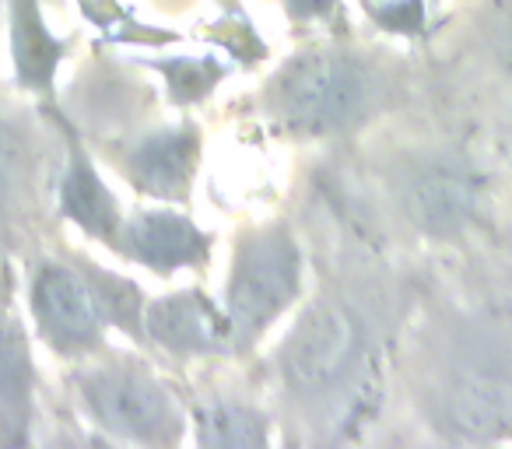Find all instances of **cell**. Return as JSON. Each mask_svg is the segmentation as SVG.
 Returning a JSON list of instances; mask_svg holds the SVG:
<instances>
[{"mask_svg":"<svg viewBox=\"0 0 512 449\" xmlns=\"http://www.w3.org/2000/svg\"><path fill=\"white\" fill-rule=\"evenodd\" d=\"M295 225L313 285L249 376L271 404L281 446L365 442L379 425L397 337L435 264L365 239L309 179Z\"/></svg>","mask_w":512,"mask_h":449,"instance_id":"cell-1","label":"cell"},{"mask_svg":"<svg viewBox=\"0 0 512 449\" xmlns=\"http://www.w3.org/2000/svg\"><path fill=\"white\" fill-rule=\"evenodd\" d=\"M512 155L428 99L334 148L309 183L376 246L428 264L488 253Z\"/></svg>","mask_w":512,"mask_h":449,"instance_id":"cell-2","label":"cell"},{"mask_svg":"<svg viewBox=\"0 0 512 449\" xmlns=\"http://www.w3.org/2000/svg\"><path fill=\"white\" fill-rule=\"evenodd\" d=\"M372 439L512 442V278L488 253L435 264L390 355Z\"/></svg>","mask_w":512,"mask_h":449,"instance_id":"cell-3","label":"cell"},{"mask_svg":"<svg viewBox=\"0 0 512 449\" xmlns=\"http://www.w3.org/2000/svg\"><path fill=\"white\" fill-rule=\"evenodd\" d=\"M421 99V57L330 32L274 64L239 99V113L278 141L334 148Z\"/></svg>","mask_w":512,"mask_h":449,"instance_id":"cell-4","label":"cell"},{"mask_svg":"<svg viewBox=\"0 0 512 449\" xmlns=\"http://www.w3.org/2000/svg\"><path fill=\"white\" fill-rule=\"evenodd\" d=\"M425 99L512 155V0H456L421 53Z\"/></svg>","mask_w":512,"mask_h":449,"instance_id":"cell-5","label":"cell"},{"mask_svg":"<svg viewBox=\"0 0 512 449\" xmlns=\"http://www.w3.org/2000/svg\"><path fill=\"white\" fill-rule=\"evenodd\" d=\"M67 393L78 418L102 442L172 449L190 435L186 393L141 351H106L67 365Z\"/></svg>","mask_w":512,"mask_h":449,"instance_id":"cell-6","label":"cell"},{"mask_svg":"<svg viewBox=\"0 0 512 449\" xmlns=\"http://www.w3.org/2000/svg\"><path fill=\"white\" fill-rule=\"evenodd\" d=\"M306 288L309 253L295 218L239 225L228 250V274L221 292L235 365H246L260 355L271 330L299 306Z\"/></svg>","mask_w":512,"mask_h":449,"instance_id":"cell-7","label":"cell"},{"mask_svg":"<svg viewBox=\"0 0 512 449\" xmlns=\"http://www.w3.org/2000/svg\"><path fill=\"white\" fill-rule=\"evenodd\" d=\"M134 193L155 204L186 207L204 162V127L193 116L176 123H127L88 141Z\"/></svg>","mask_w":512,"mask_h":449,"instance_id":"cell-8","label":"cell"},{"mask_svg":"<svg viewBox=\"0 0 512 449\" xmlns=\"http://www.w3.org/2000/svg\"><path fill=\"white\" fill-rule=\"evenodd\" d=\"M25 316H29L32 337L64 365L109 348V327L102 323L92 292L67 250L43 253L29 267Z\"/></svg>","mask_w":512,"mask_h":449,"instance_id":"cell-9","label":"cell"},{"mask_svg":"<svg viewBox=\"0 0 512 449\" xmlns=\"http://www.w3.org/2000/svg\"><path fill=\"white\" fill-rule=\"evenodd\" d=\"M57 137L60 130L53 134L46 120L36 116V109L0 99V243L29 229L43 211V200L53 197L60 169V165L53 169Z\"/></svg>","mask_w":512,"mask_h":449,"instance_id":"cell-10","label":"cell"},{"mask_svg":"<svg viewBox=\"0 0 512 449\" xmlns=\"http://www.w3.org/2000/svg\"><path fill=\"white\" fill-rule=\"evenodd\" d=\"M39 383L32 327L18 302V274L8 257H0V446L36 442Z\"/></svg>","mask_w":512,"mask_h":449,"instance_id":"cell-11","label":"cell"},{"mask_svg":"<svg viewBox=\"0 0 512 449\" xmlns=\"http://www.w3.org/2000/svg\"><path fill=\"white\" fill-rule=\"evenodd\" d=\"M144 341H148V351L162 355L172 365L232 362L228 316L221 302L200 285L148 295Z\"/></svg>","mask_w":512,"mask_h":449,"instance_id":"cell-12","label":"cell"},{"mask_svg":"<svg viewBox=\"0 0 512 449\" xmlns=\"http://www.w3.org/2000/svg\"><path fill=\"white\" fill-rule=\"evenodd\" d=\"M60 127V169H57V183H53V204L57 214L74 225L85 239L99 243L102 250L113 253L116 236H120L123 225V204L116 200V193L109 190L106 176H102L99 162H95L92 144L85 141L78 127L71 123V116L53 109Z\"/></svg>","mask_w":512,"mask_h":449,"instance_id":"cell-13","label":"cell"},{"mask_svg":"<svg viewBox=\"0 0 512 449\" xmlns=\"http://www.w3.org/2000/svg\"><path fill=\"white\" fill-rule=\"evenodd\" d=\"M113 253L158 278H176L179 271H204L214 253V232L200 229L179 204L134 207L123 214Z\"/></svg>","mask_w":512,"mask_h":449,"instance_id":"cell-14","label":"cell"},{"mask_svg":"<svg viewBox=\"0 0 512 449\" xmlns=\"http://www.w3.org/2000/svg\"><path fill=\"white\" fill-rule=\"evenodd\" d=\"M190 435L204 449H267L278 442V421L249 376V386H228L207 379L186 393Z\"/></svg>","mask_w":512,"mask_h":449,"instance_id":"cell-15","label":"cell"},{"mask_svg":"<svg viewBox=\"0 0 512 449\" xmlns=\"http://www.w3.org/2000/svg\"><path fill=\"white\" fill-rule=\"evenodd\" d=\"M71 36H57L43 15V0H8V57L11 78L22 95L50 102L57 74L71 57Z\"/></svg>","mask_w":512,"mask_h":449,"instance_id":"cell-16","label":"cell"},{"mask_svg":"<svg viewBox=\"0 0 512 449\" xmlns=\"http://www.w3.org/2000/svg\"><path fill=\"white\" fill-rule=\"evenodd\" d=\"M64 250H67V257L74 260V267L81 271V278H85L102 323H106L109 330H116V334L127 337L134 348L148 351V341H144V306H148V292H144L134 278L99 264L95 257L74 250V246H64Z\"/></svg>","mask_w":512,"mask_h":449,"instance_id":"cell-17","label":"cell"},{"mask_svg":"<svg viewBox=\"0 0 512 449\" xmlns=\"http://www.w3.org/2000/svg\"><path fill=\"white\" fill-rule=\"evenodd\" d=\"M137 67L158 74L165 88V102L172 109H193L218 92L221 81L232 74V67L214 53H190V57H151L134 60Z\"/></svg>","mask_w":512,"mask_h":449,"instance_id":"cell-18","label":"cell"},{"mask_svg":"<svg viewBox=\"0 0 512 449\" xmlns=\"http://www.w3.org/2000/svg\"><path fill=\"white\" fill-rule=\"evenodd\" d=\"M379 32L407 43H425L435 22L432 0H358Z\"/></svg>","mask_w":512,"mask_h":449,"instance_id":"cell-19","label":"cell"},{"mask_svg":"<svg viewBox=\"0 0 512 449\" xmlns=\"http://www.w3.org/2000/svg\"><path fill=\"white\" fill-rule=\"evenodd\" d=\"M281 11H285L288 25H292L299 36H306V32L320 29V32H341L337 25H341L344 18V4L341 0H278Z\"/></svg>","mask_w":512,"mask_h":449,"instance_id":"cell-20","label":"cell"},{"mask_svg":"<svg viewBox=\"0 0 512 449\" xmlns=\"http://www.w3.org/2000/svg\"><path fill=\"white\" fill-rule=\"evenodd\" d=\"M488 257L512 278V172H509V186H505V193H502V204H498L495 232H491V243H488Z\"/></svg>","mask_w":512,"mask_h":449,"instance_id":"cell-21","label":"cell"},{"mask_svg":"<svg viewBox=\"0 0 512 449\" xmlns=\"http://www.w3.org/2000/svg\"><path fill=\"white\" fill-rule=\"evenodd\" d=\"M218 4H228V8H232V0H218Z\"/></svg>","mask_w":512,"mask_h":449,"instance_id":"cell-22","label":"cell"}]
</instances>
